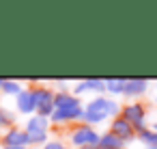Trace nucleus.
I'll use <instances>...</instances> for the list:
<instances>
[{
    "label": "nucleus",
    "instance_id": "nucleus-1",
    "mask_svg": "<svg viewBox=\"0 0 157 149\" xmlns=\"http://www.w3.org/2000/svg\"><path fill=\"white\" fill-rule=\"evenodd\" d=\"M116 112H118V106H116L114 102L99 97V99H93V102L86 106V110H84L82 119H84V121H88V123H99V121H103L105 117L116 115Z\"/></svg>",
    "mask_w": 157,
    "mask_h": 149
},
{
    "label": "nucleus",
    "instance_id": "nucleus-2",
    "mask_svg": "<svg viewBox=\"0 0 157 149\" xmlns=\"http://www.w3.org/2000/svg\"><path fill=\"white\" fill-rule=\"evenodd\" d=\"M33 104L35 110H39V117H48L54 112V95L50 89H35L33 91Z\"/></svg>",
    "mask_w": 157,
    "mask_h": 149
},
{
    "label": "nucleus",
    "instance_id": "nucleus-3",
    "mask_svg": "<svg viewBox=\"0 0 157 149\" xmlns=\"http://www.w3.org/2000/svg\"><path fill=\"white\" fill-rule=\"evenodd\" d=\"M26 134L30 143H43L48 138V119L45 117H35L26 125Z\"/></svg>",
    "mask_w": 157,
    "mask_h": 149
},
{
    "label": "nucleus",
    "instance_id": "nucleus-4",
    "mask_svg": "<svg viewBox=\"0 0 157 149\" xmlns=\"http://www.w3.org/2000/svg\"><path fill=\"white\" fill-rule=\"evenodd\" d=\"M99 134L97 132H93L90 127H80V130H75L73 132V136H71V140H73V145H78V147H97L99 145Z\"/></svg>",
    "mask_w": 157,
    "mask_h": 149
},
{
    "label": "nucleus",
    "instance_id": "nucleus-5",
    "mask_svg": "<svg viewBox=\"0 0 157 149\" xmlns=\"http://www.w3.org/2000/svg\"><path fill=\"white\" fill-rule=\"evenodd\" d=\"M123 119H125L131 127H136V130H140V132L144 130V110H142V106H138V104L125 106Z\"/></svg>",
    "mask_w": 157,
    "mask_h": 149
},
{
    "label": "nucleus",
    "instance_id": "nucleus-6",
    "mask_svg": "<svg viewBox=\"0 0 157 149\" xmlns=\"http://www.w3.org/2000/svg\"><path fill=\"white\" fill-rule=\"evenodd\" d=\"M112 134H114V136H118V138L125 143L127 138H131V136H133V127H131L125 119H116V121L112 123Z\"/></svg>",
    "mask_w": 157,
    "mask_h": 149
},
{
    "label": "nucleus",
    "instance_id": "nucleus-7",
    "mask_svg": "<svg viewBox=\"0 0 157 149\" xmlns=\"http://www.w3.org/2000/svg\"><path fill=\"white\" fill-rule=\"evenodd\" d=\"M75 106H80V102H78L73 95H69V93H58V95H54V110L75 108Z\"/></svg>",
    "mask_w": 157,
    "mask_h": 149
},
{
    "label": "nucleus",
    "instance_id": "nucleus-8",
    "mask_svg": "<svg viewBox=\"0 0 157 149\" xmlns=\"http://www.w3.org/2000/svg\"><path fill=\"white\" fill-rule=\"evenodd\" d=\"M5 143H7V147H24V145L30 143V140H28V134H26V132H22V130H11V132L5 136Z\"/></svg>",
    "mask_w": 157,
    "mask_h": 149
},
{
    "label": "nucleus",
    "instance_id": "nucleus-9",
    "mask_svg": "<svg viewBox=\"0 0 157 149\" xmlns=\"http://www.w3.org/2000/svg\"><path fill=\"white\" fill-rule=\"evenodd\" d=\"M82 115H84V110H82L80 106H75V108H65V110H54V112H52V121L78 119V117H82Z\"/></svg>",
    "mask_w": 157,
    "mask_h": 149
},
{
    "label": "nucleus",
    "instance_id": "nucleus-10",
    "mask_svg": "<svg viewBox=\"0 0 157 149\" xmlns=\"http://www.w3.org/2000/svg\"><path fill=\"white\" fill-rule=\"evenodd\" d=\"M97 147L99 149H123V140L118 136H114V134H105V136L99 138Z\"/></svg>",
    "mask_w": 157,
    "mask_h": 149
},
{
    "label": "nucleus",
    "instance_id": "nucleus-11",
    "mask_svg": "<svg viewBox=\"0 0 157 149\" xmlns=\"http://www.w3.org/2000/svg\"><path fill=\"white\" fill-rule=\"evenodd\" d=\"M17 106L22 112H33L35 110V104H33V91H22L17 95Z\"/></svg>",
    "mask_w": 157,
    "mask_h": 149
},
{
    "label": "nucleus",
    "instance_id": "nucleus-12",
    "mask_svg": "<svg viewBox=\"0 0 157 149\" xmlns=\"http://www.w3.org/2000/svg\"><path fill=\"white\" fill-rule=\"evenodd\" d=\"M144 89H146V82L144 80H125L123 93L125 95H138V93H144Z\"/></svg>",
    "mask_w": 157,
    "mask_h": 149
},
{
    "label": "nucleus",
    "instance_id": "nucleus-13",
    "mask_svg": "<svg viewBox=\"0 0 157 149\" xmlns=\"http://www.w3.org/2000/svg\"><path fill=\"white\" fill-rule=\"evenodd\" d=\"M105 89V82L103 80H86V82H80L78 84V93H84V91H103Z\"/></svg>",
    "mask_w": 157,
    "mask_h": 149
},
{
    "label": "nucleus",
    "instance_id": "nucleus-14",
    "mask_svg": "<svg viewBox=\"0 0 157 149\" xmlns=\"http://www.w3.org/2000/svg\"><path fill=\"white\" fill-rule=\"evenodd\" d=\"M105 89H108V91H112V93H123V89H125V80L108 78V80H105Z\"/></svg>",
    "mask_w": 157,
    "mask_h": 149
},
{
    "label": "nucleus",
    "instance_id": "nucleus-15",
    "mask_svg": "<svg viewBox=\"0 0 157 149\" xmlns=\"http://www.w3.org/2000/svg\"><path fill=\"white\" fill-rule=\"evenodd\" d=\"M140 138H142L146 145H151V149H157V132L142 130V132H140Z\"/></svg>",
    "mask_w": 157,
    "mask_h": 149
},
{
    "label": "nucleus",
    "instance_id": "nucleus-16",
    "mask_svg": "<svg viewBox=\"0 0 157 149\" xmlns=\"http://www.w3.org/2000/svg\"><path fill=\"white\" fill-rule=\"evenodd\" d=\"M0 89H2L5 93H15V95L22 93V91H20L22 87H20L17 82H11V80H2V87H0Z\"/></svg>",
    "mask_w": 157,
    "mask_h": 149
},
{
    "label": "nucleus",
    "instance_id": "nucleus-17",
    "mask_svg": "<svg viewBox=\"0 0 157 149\" xmlns=\"http://www.w3.org/2000/svg\"><path fill=\"white\" fill-rule=\"evenodd\" d=\"M7 123H11V117H9L5 110H0V127H2V125H7Z\"/></svg>",
    "mask_w": 157,
    "mask_h": 149
},
{
    "label": "nucleus",
    "instance_id": "nucleus-18",
    "mask_svg": "<svg viewBox=\"0 0 157 149\" xmlns=\"http://www.w3.org/2000/svg\"><path fill=\"white\" fill-rule=\"evenodd\" d=\"M45 149H67L65 145H60V143H56V140H52V143H48L45 145Z\"/></svg>",
    "mask_w": 157,
    "mask_h": 149
},
{
    "label": "nucleus",
    "instance_id": "nucleus-19",
    "mask_svg": "<svg viewBox=\"0 0 157 149\" xmlns=\"http://www.w3.org/2000/svg\"><path fill=\"white\" fill-rule=\"evenodd\" d=\"M7 149H24V147H7Z\"/></svg>",
    "mask_w": 157,
    "mask_h": 149
},
{
    "label": "nucleus",
    "instance_id": "nucleus-20",
    "mask_svg": "<svg viewBox=\"0 0 157 149\" xmlns=\"http://www.w3.org/2000/svg\"><path fill=\"white\" fill-rule=\"evenodd\" d=\"M84 149H99V147H84Z\"/></svg>",
    "mask_w": 157,
    "mask_h": 149
},
{
    "label": "nucleus",
    "instance_id": "nucleus-21",
    "mask_svg": "<svg viewBox=\"0 0 157 149\" xmlns=\"http://www.w3.org/2000/svg\"><path fill=\"white\" fill-rule=\"evenodd\" d=\"M155 132H157V123H155Z\"/></svg>",
    "mask_w": 157,
    "mask_h": 149
},
{
    "label": "nucleus",
    "instance_id": "nucleus-22",
    "mask_svg": "<svg viewBox=\"0 0 157 149\" xmlns=\"http://www.w3.org/2000/svg\"><path fill=\"white\" fill-rule=\"evenodd\" d=\"M0 87H2V80H0Z\"/></svg>",
    "mask_w": 157,
    "mask_h": 149
}]
</instances>
